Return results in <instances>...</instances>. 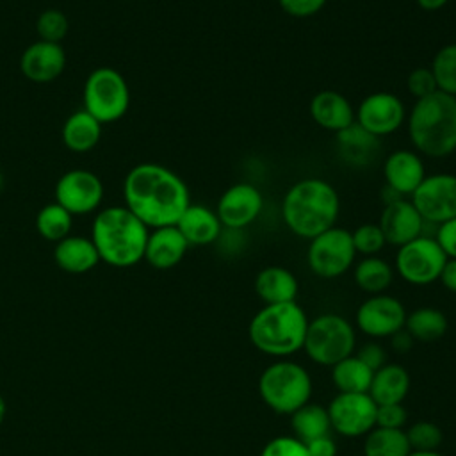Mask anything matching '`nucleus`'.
<instances>
[{
    "label": "nucleus",
    "mask_w": 456,
    "mask_h": 456,
    "mask_svg": "<svg viewBox=\"0 0 456 456\" xmlns=\"http://www.w3.org/2000/svg\"><path fill=\"white\" fill-rule=\"evenodd\" d=\"M125 207L148 228L176 224L191 205L187 183L157 162L135 164L123 180Z\"/></svg>",
    "instance_id": "1"
},
{
    "label": "nucleus",
    "mask_w": 456,
    "mask_h": 456,
    "mask_svg": "<svg viewBox=\"0 0 456 456\" xmlns=\"http://www.w3.org/2000/svg\"><path fill=\"white\" fill-rule=\"evenodd\" d=\"M340 214L337 189L317 176L292 183L281 200V219L285 226L301 239H314L335 226Z\"/></svg>",
    "instance_id": "2"
},
{
    "label": "nucleus",
    "mask_w": 456,
    "mask_h": 456,
    "mask_svg": "<svg viewBox=\"0 0 456 456\" xmlns=\"http://www.w3.org/2000/svg\"><path fill=\"white\" fill-rule=\"evenodd\" d=\"M150 228L125 205L100 208L91 224V240L100 262L112 267H132L144 258Z\"/></svg>",
    "instance_id": "3"
},
{
    "label": "nucleus",
    "mask_w": 456,
    "mask_h": 456,
    "mask_svg": "<svg viewBox=\"0 0 456 456\" xmlns=\"http://www.w3.org/2000/svg\"><path fill=\"white\" fill-rule=\"evenodd\" d=\"M408 135L417 153L444 159L456 151V96L435 91L415 100L406 114Z\"/></svg>",
    "instance_id": "4"
},
{
    "label": "nucleus",
    "mask_w": 456,
    "mask_h": 456,
    "mask_svg": "<svg viewBox=\"0 0 456 456\" xmlns=\"http://www.w3.org/2000/svg\"><path fill=\"white\" fill-rule=\"evenodd\" d=\"M308 317L296 303L264 305L249 321L251 344L269 356H289L303 349Z\"/></svg>",
    "instance_id": "5"
},
{
    "label": "nucleus",
    "mask_w": 456,
    "mask_h": 456,
    "mask_svg": "<svg viewBox=\"0 0 456 456\" xmlns=\"http://www.w3.org/2000/svg\"><path fill=\"white\" fill-rule=\"evenodd\" d=\"M258 394L274 413L292 415L297 408L310 403L312 378L303 365L278 360L262 370Z\"/></svg>",
    "instance_id": "6"
},
{
    "label": "nucleus",
    "mask_w": 456,
    "mask_h": 456,
    "mask_svg": "<svg viewBox=\"0 0 456 456\" xmlns=\"http://www.w3.org/2000/svg\"><path fill=\"white\" fill-rule=\"evenodd\" d=\"M356 333L353 324L338 314H321L308 321L303 349L306 356L324 367H333L353 354Z\"/></svg>",
    "instance_id": "7"
},
{
    "label": "nucleus",
    "mask_w": 456,
    "mask_h": 456,
    "mask_svg": "<svg viewBox=\"0 0 456 456\" xmlns=\"http://www.w3.org/2000/svg\"><path fill=\"white\" fill-rule=\"evenodd\" d=\"M84 110L102 125L121 119L130 107V87L126 78L110 66L93 69L82 89Z\"/></svg>",
    "instance_id": "8"
},
{
    "label": "nucleus",
    "mask_w": 456,
    "mask_h": 456,
    "mask_svg": "<svg viewBox=\"0 0 456 456\" xmlns=\"http://www.w3.org/2000/svg\"><path fill=\"white\" fill-rule=\"evenodd\" d=\"M356 249L351 232L342 226H331L317 237L310 239L306 249V264L319 278H338L354 264Z\"/></svg>",
    "instance_id": "9"
},
{
    "label": "nucleus",
    "mask_w": 456,
    "mask_h": 456,
    "mask_svg": "<svg viewBox=\"0 0 456 456\" xmlns=\"http://www.w3.org/2000/svg\"><path fill=\"white\" fill-rule=\"evenodd\" d=\"M445 262L447 256L433 235H419L417 239L399 246L395 253L397 274L406 283L419 287L436 281Z\"/></svg>",
    "instance_id": "10"
},
{
    "label": "nucleus",
    "mask_w": 456,
    "mask_h": 456,
    "mask_svg": "<svg viewBox=\"0 0 456 456\" xmlns=\"http://www.w3.org/2000/svg\"><path fill=\"white\" fill-rule=\"evenodd\" d=\"M410 201L426 224L438 226L456 217V175H426L410 196Z\"/></svg>",
    "instance_id": "11"
},
{
    "label": "nucleus",
    "mask_w": 456,
    "mask_h": 456,
    "mask_svg": "<svg viewBox=\"0 0 456 456\" xmlns=\"http://www.w3.org/2000/svg\"><path fill=\"white\" fill-rule=\"evenodd\" d=\"M55 201L73 217L98 212L105 189L102 178L89 169H69L55 183Z\"/></svg>",
    "instance_id": "12"
},
{
    "label": "nucleus",
    "mask_w": 456,
    "mask_h": 456,
    "mask_svg": "<svg viewBox=\"0 0 456 456\" xmlns=\"http://www.w3.org/2000/svg\"><path fill=\"white\" fill-rule=\"evenodd\" d=\"M404 121L406 107L403 100L388 91L370 93L354 110V123L378 139L394 134Z\"/></svg>",
    "instance_id": "13"
},
{
    "label": "nucleus",
    "mask_w": 456,
    "mask_h": 456,
    "mask_svg": "<svg viewBox=\"0 0 456 456\" xmlns=\"http://www.w3.org/2000/svg\"><path fill=\"white\" fill-rule=\"evenodd\" d=\"M376 408L372 397L363 394H337L330 403L328 415L331 429L342 436H363L376 428Z\"/></svg>",
    "instance_id": "14"
},
{
    "label": "nucleus",
    "mask_w": 456,
    "mask_h": 456,
    "mask_svg": "<svg viewBox=\"0 0 456 456\" xmlns=\"http://www.w3.org/2000/svg\"><path fill=\"white\" fill-rule=\"evenodd\" d=\"M406 310L403 303L388 294H374L367 297L356 310V326L372 338H388L404 328Z\"/></svg>",
    "instance_id": "15"
},
{
    "label": "nucleus",
    "mask_w": 456,
    "mask_h": 456,
    "mask_svg": "<svg viewBox=\"0 0 456 456\" xmlns=\"http://www.w3.org/2000/svg\"><path fill=\"white\" fill-rule=\"evenodd\" d=\"M264 208L262 192L249 182L230 185L216 205V214L226 230L240 232L249 226Z\"/></svg>",
    "instance_id": "16"
},
{
    "label": "nucleus",
    "mask_w": 456,
    "mask_h": 456,
    "mask_svg": "<svg viewBox=\"0 0 456 456\" xmlns=\"http://www.w3.org/2000/svg\"><path fill=\"white\" fill-rule=\"evenodd\" d=\"M66 68V52L61 43L34 41L20 57L21 75L34 84H50L57 80Z\"/></svg>",
    "instance_id": "17"
},
{
    "label": "nucleus",
    "mask_w": 456,
    "mask_h": 456,
    "mask_svg": "<svg viewBox=\"0 0 456 456\" xmlns=\"http://www.w3.org/2000/svg\"><path fill=\"white\" fill-rule=\"evenodd\" d=\"M387 244L403 246L419 235H424L426 223L408 198H401L385 203L381 217L378 221Z\"/></svg>",
    "instance_id": "18"
},
{
    "label": "nucleus",
    "mask_w": 456,
    "mask_h": 456,
    "mask_svg": "<svg viewBox=\"0 0 456 456\" xmlns=\"http://www.w3.org/2000/svg\"><path fill=\"white\" fill-rule=\"evenodd\" d=\"M383 176L388 189L403 198L411 196L413 191L426 178V167L420 153L413 150H395L383 162Z\"/></svg>",
    "instance_id": "19"
},
{
    "label": "nucleus",
    "mask_w": 456,
    "mask_h": 456,
    "mask_svg": "<svg viewBox=\"0 0 456 456\" xmlns=\"http://www.w3.org/2000/svg\"><path fill=\"white\" fill-rule=\"evenodd\" d=\"M187 248L189 242L175 224L151 228L146 240L144 260L151 267L166 271L182 262V258L187 253Z\"/></svg>",
    "instance_id": "20"
},
{
    "label": "nucleus",
    "mask_w": 456,
    "mask_h": 456,
    "mask_svg": "<svg viewBox=\"0 0 456 456\" xmlns=\"http://www.w3.org/2000/svg\"><path fill=\"white\" fill-rule=\"evenodd\" d=\"M310 116L321 128L333 134H338L354 123V109L351 102L333 89H324L314 94L310 100Z\"/></svg>",
    "instance_id": "21"
},
{
    "label": "nucleus",
    "mask_w": 456,
    "mask_h": 456,
    "mask_svg": "<svg viewBox=\"0 0 456 456\" xmlns=\"http://www.w3.org/2000/svg\"><path fill=\"white\" fill-rule=\"evenodd\" d=\"M185 237L189 246H207L219 240L223 233V224L216 210L201 205L191 203L175 224Z\"/></svg>",
    "instance_id": "22"
},
{
    "label": "nucleus",
    "mask_w": 456,
    "mask_h": 456,
    "mask_svg": "<svg viewBox=\"0 0 456 456\" xmlns=\"http://www.w3.org/2000/svg\"><path fill=\"white\" fill-rule=\"evenodd\" d=\"M55 264L69 274H84L100 264L98 251L91 237L68 235L55 242L53 249Z\"/></svg>",
    "instance_id": "23"
},
{
    "label": "nucleus",
    "mask_w": 456,
    "mask_h": 456,
    "mask_svg": "<svg viewBox=\"0 0 456 456\" xmlns=\"http://www.w3.org/2000/svg\"><path fill=\"white\" fill-rule=\"evenodd\" d=\"M299 283L296 276L281 265H267L255 278V292L264 305H278L296 301Z\"/></svg>",
    "instance_id": "24"
},
{
    "label": "nucleus",
    "mask_w": 456,
    "mask_h": 456,
    "mask_svg": "<svg viewBox=\"0 0 456 456\" xmlns=\"http://www.w3.org/2000/svg\"><path fill=\"white\" fill-rule=\"evenodd\" d=\"M410 390V374L399 363H385L372 374L369 395L376 404L403 403Z\"/></svg>",
    "instance_id": "25"
},
{
    "label": "nucleus",
    "mask_w": 456,
    "mask_h": 456,
    "mask_svg": "<svg viewBox=\"0 0 456 456\" xmlns=\"http://www.w3.org/2000/svg\"><path fill=\"white\" fill-rule=\"evenodd\" d=\"M102 126L103 125L87 110H75L62 125V144L73 153H87L100 142Z\"/></svg>",
    "instance_id": "26"
},
{
    "label": "nucleus",
    "mask_w": 456,
    "mask_h": 456,
    "mask_svg": "<svg viewBox=\"0 0 456 456\" xmlns=\"http://www.w3.org/2000/svg\"><path fill=\"white\" fill-rule=\"evenodd\" d=\"M337 146L340 151V157L347 164L363 166L370 160L372 153L379 146V139L363 130L360 125L353 123L351 126L344 128L337 134Z\"/></svg>",
    "instance_id": "27"
},
{
    "label": "nucleus",
    "mask_w": 456,
    "mask_h": 456,
    "mask_svg": "<svg viewBox=\"0 0 456 456\" xmlns=\"http://www.w3.org/2000/svg\"><path fill=\"white\" fill-rule=\"evenodd\" d=\"M374 370H370L356 354H351L331 367V381L340 394L369 392Z\"/></svg>",
    "instance_id": "28"
},
{
    "label": "nucleus",
    "mask_w": 456,
    "mask_h": 456,
    "mask_svg": "<svg viewBox=\"0 0 456 456\" xmlns=\"http://www.w3.org/2000/svg\"><path fill=\"white\" fill-rule=\"evenodd\" d=\"M292 436L306 444L317 436L328 435L331 429L328 410L315 403H306L290 415Z\"/></svg>",
    "instance_id": "29"
},
{
    "label": "nucleus",
    "mask_w": 456,
    "mask_h": 456,
    "mask_svg": "<svg viewBox=\"0 0 456 456\" xmlns=\"http://www.w3.org/2000/svg\"><path fill=\"white\" fill-rule=\"evenodd\" d=\"M354 283L358 289L363 292L374 296V294H383L394 281V269L392 265L376 256H363L356 265H354Z\"/></svg>",
    "instance_id": "30"
},
{
    "label": "nucleus",
    "mask_w": 456,
    "mask_h": 456,
    "mask_svg": "<svg viewBox=\"0 0 456 456\" xmlns=\"http://www.w3.org/2000/svg\"><path fill=\"white\" fill-rule=\"evenodd\" d=\"M447 317L442 310L422 306L406 315L404 330L419 342H435L447 331Z\"/></svg>",
    "instance_id": "31"
},
{
    "label": "nucleus",
    "mask_w": 456,
    "mask_h": 456,
    "mask_svg": "<svg viewBox=\"0 0 456 456\" xmlns=\"http://www.w3.org/2000/svg\"><path fill=\"white\" fill-rule=\"evenodd\" d=\"M411 452L404 429L372 428L363 440V456H408Z\"/></svg>",
    "instance_id": "32"
},
{
    "label": "nucleus",
    "mask_w": 456,
    "mask_h": 456,
    "mask_svg": "<svg viewBox=\"0 0 456 456\" xmlns=\"http://www.w3.org/2000/svg\"><path fill=\"white\" fill-rule=\"evenodd\" d=\"M73 216L57 201L46 203L36 216V232L50 242H59L71 235Z\"/></svg>",
    "instance_id": "33"
},
{
    "label": "nucleus",
    "mask_w": 456,
    "mask_h": 456,
    "mask_svg": "<svg viewBox=\"0 0 456 456\" xmlns=\"http://www.w3.org/2000/svg\"><path fill=\"white\" fill-rule=\"evenodd\" d=\"M429 68L438 91L456 96V43L442 46L435 53Z\"/></svg>",
    "instance_id": "34"
},
{
    "label": "nucleus",
    "mask_w": 456,
    "mask_h": 456,
    "mask_svg": "<svg viewBox=\"0 0 456 456\" xmlns=\"http://www.w3.org/2000/svg\"><path fill=\"white\" fill-rule=\"evenodd\" d=\"M69 32V20L59 9H46L36 20L37 39L48 43H61Z\"/></svg>",
    "instance_id": "35"
},
{
    "label": "nucleus",
    "mask_w": 456,
    "mask_h": 456,
    "mask_svg": "<svg viewBox=\"0 0 456 456\" xmlns=\"http://www.w3.org/2000/svg\"><path fill=\"white\" fill-rule=\"evenodd\" d=\"M404 433L411 451H436L444 440L442 429L429 420L415 422Z\"/></svg>",
    "instance_id": "36"
},
{
    "label": "nucleus",
    "mask_w": 456,
    "mask_h": 456,
    "mask_svg": "<svg viewBox=\"0 0 456 456\" xmlns=\"http://www.w3.org/2000/svg\"><path fill=\"white\" fill-rule=\"evenodd\" d=\"M353 246L356 253L363 256H376L387 244L385 235L378 223H363L354 232H351Z\"/></svg>",
    "instance_id": "37"
},
{
    "label": "nucleus",
    "mask_w": 456,
    "mask_h": 456,
    "mask_svg": "<svg viewBox=\"0 0 456 456\" xmlns=\"http://www.w3.org/2000/svg\"><path fill=\"white\" fill-rule=\"evenodd\" d=\"M260 456H308L306 445L292 435H283L269 440Z\"/></svg>",
    "instance_id": "38"
},
{
    "label": "nucleus",
    "mask_w": 456,
    "mask_h": 456,
    "mask_svg": "<svg viewBox=\"0 0 456 456\" xmlns=\"http://www.w3.org/2000/svg\"><path fill=\"white\" fill-rule=\"evenodd\" d=\"M406 87L415 100L426 98L438 91L431 68H415L406 78Z\"/></svg>",
    "instance_id": "39"
},
{
    "label": "nucleus",
    "mask_w": 456,
    "mask_h": 456,
    "mask_svg": "<svg viewBox=\"0 0 456 456\" xmlns=\"http://www.w3.org/2000/svg\"><path fill=\"white\" fill-rule=\"evenodd\" d=\"M408 420V411L403 403L378 404L376 408V428L387 429H403Z\"/></svg>",
    "instance_id": "40"
},
{
    "label": "nucleus",
    "mask_w": 456,
    "mask_h": 456,
    "mask_svg": "<svg viewBox=\"0 0 456 456\" xmlns=\"http://www.w3.org/2000/svg\"><path fill=\"white\" fill-rule=\"evenodd\" d=\"M433 237L447 258H456V217L438 224Z\"/></svg>",
    "instance_id": "41"
},
{
    "label": "nucleus",
    "mask_w": 456,
    "mask_h": 456,
    "mask_svg": "<svg viewBox=\"0 0 456 456\" xmlns=\"http://www.w3.org/2000/svg\"><path fill=\"white\" fill-rule=\"evenodd\" d=\"M278 4L294 18H308L317 14L324 7L326 0H278Z\"/></svg>",
    "instance_id": "42"
},
{
    "label": "nucleus",
    "mask_w": 456,
    "mask_h": 456,
    "mask_svg": "<svg viewBox=\"0 0 456 456\" xmlns=\"http://www.w3.org/2000/svg\"><path fill=\"white\" fill-rule=\"evenodd\" d=\"M356 356L370 369V370H378L379 367H383L387 363V353L383 349V346H379L378 342H369L363 344Z\"/></svg>",
    "instance_id": "43"
},
{
    "label": "nucleus",
    "mask_w": 456,
    "mask_h": 456,
    "mask_svg": "<svg viewBox=\"0 0 456 456\" xmlns=\"http://www.w3.org/2000/svg\"><path fill=\"white\" fill-rule=\"evenodd\" d=\"M305 445H306L308 456H337V444L330 436V433L317 436V438L306 442Z\"/></svg>",
    "instance_id": "44"
},
{
    "label": "nucleus",
    "mask_w": 456,
    "mask_h": 456,
    "mask_svg": "<svg viewBox=\"0 0 456 456\" xmlns=\"http://www.w3.org/2000/svg\"><path fill=\"white\" fill-rule=\"evenodd\" d=\"M438 280L449 292L456 294V258H447Z\"/></svg>",
    "instance_id": "45"
},
{
    "label": "nucleus",
    "mask_w": 456,
    "mask_h": 456,
    "mask_svg": "<svg viewBox=\"0 0 456 456\" xmlns=\"http://www.w3.org/2000/svg\"><path fill=\"white\" fill-rule=\"evenodd\" d=\"M390 338V346H392V349L394 351H397V353H408L411 347H413V337L403 328V330H399V331H395L392 337H388Z\"/></svg>",
    "instance_id": "46"
},
{
    "label": "nucleus",
    "mask_w": 456,
    "mask_h": 456,
    "mask_svg": "<svg viewBox=\"0 0 456 456\" xmlns=\"http://www.w3.org/2000/svg\"><path fill=\"white\" fill-rule=\"evenodd\" d=\"M449 0H417V5L424 11H438L442 9Z\"/></svg>",
    "instance_id": "47"
},
{
    "label": "nucleus",
    "mask_w": 456,
    "mask_h": 456,
    "mask_svg": "<svg viewBox=\"0 0 456 456\" xmlns=\"http://www.w3.org/2000/svg\"><path fill=\"white\" fill-rule=\"evenodd\" d=\"M408 456H442L438 451H411Z\"/></svg>",
    "instance_id": "48"
},
{
    "label": "nucleus",
    "mask_w": 456,
    "mask_h": 456,
    "mask_svg": "<svg viewBox=\"0 0 456 456\" xmlns=\"http://www.w3.org/2000/svg\"><path fill=\"white\" fill-rule=\"evenodd\" d=\"M5 413H7V404H5V399L0 395V426H2L4 419H5Z\"/></svg>",
    "instance_id": "49"
},
{
    "label": "nucleus",
    "mask_w": 456,
    "mask_h": 456,
    "mask_svg": "<svg viewBox=\"0 0 456 456\" xmlns=\"http://www.w3.org/2000/svg\"><path fill=\"white\" fill-rule=\"evenodd\" d=\"M2 187H4V175H2V171H0V191H2Z\"/></svg>",
    "instance_id": "50"
}]
</instances>
